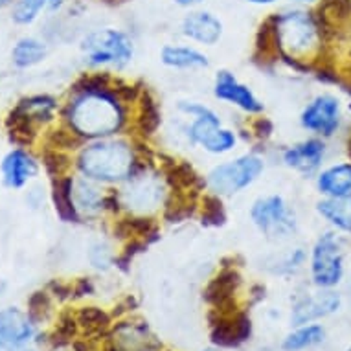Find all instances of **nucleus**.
I'll return each mask as SVG.
<instances>
[{"label": "nucleus", "instance_id": "nucleus-23", "mask_svg": "<svg viewBox=\"0 0 351 351\" xmlns=\"http://www.w3.org/2000/svg\"><path fill=\"white\" fill-rule=\"evenodd\" d=\"M153 340L147 335V329L133 326V324H121L114 331V351H151L149 344Z\"/></svg>", "mask_w": 351, "mask_h": 351}, {"label": "nucleus", "instance_id": "nucleus-18", "mask_svg": "<svg viewBox=\"0 0 351 351\" xmlns=\"http://www.w3.org/2000/svg\"><path fill=\"white\" fill-rule=\"evenodd\" d=\"M250 331H252L250 318L245 313H239L236 317L221 318L219 322L213 324L212 340L217 346L232 348L245 342L250 337Z\"/></svg>", "mask_w": 351, "mask_h": 351}, {"label": "nucleus", "instance_id": "nucleus-38", "mask_svg": "<svg viewBox=\"0 0 351 351\" xmlns=\"http://www.w3.org/2000/svg\"><path fill=\"white\" fill-rule=\"evenodd\" d=\"M350 155H351V142H350Z\"/></svg>", "mask_w": 351, "mask_h": 351}, {"label": "nucleus", "instance_id": "nucleus-8", "mask_svg": "<svg viewBox=\"0 0 351 351\" xmlns=\"http://www.w3.org/2000/svg\"><path fill=\"white\" fill-rule=\"evenodd\" d=\"M311 276L320 289H331L344 276V243L333 232H326L313 245Z\"/></svg>", "mask_w": 351, "mask_h": 351}, {"label": "nucleus", "instance_id": "nucleus-4", "mask_svg": "<svg viewBox=\"0 0 351 351\" xmlns=\"http://www.w3.org/2000/svg\"><path fill=\"white\" fill-rule=\"evenodd\" d=\"M179 109L191 118V123L188 125V138L193 144L201 145L202 149L212 155H225L236 149V133L223 127L219 116L210 107L197 101H180Z\"/></svg>", "mask_w": 351, "mask_h": 351}, {"label": "nucleus", "instance_id": "nucleus-14", "mask_svg": "<svg viewBox=\"0 0 351 351\" xmlns=\"http://www.w3.org/2000/svg\"><path fill=\"white\" fill-rule=\"evenodd\" d=\"M324 156H326V144L322 140L309 138L285 149L283 162L287 167L307 177L318 171V167L322 166Z\"/></svg>", "mask_w": 351, "mask_h": 351}, {"label": "nucleus", "instance_id": "nucleus-31", "mask_svg": "<svg viewBox=\"0 0 351 351\" xmlns=\"http://www.w3.org/2000/svg\"><path fill=\"white\" fill-rule=\"evenodd\" d=\"M90 261L96 269H107L112 261V252L110 248L105 245V243H98L94 245L93 250H90Z\"/></svg>", "mask_w": 351, "mask_h": 351}, {"label": "nucleus", "instance_id": "nucleus-17", "mask_svg": "<svg viewBox=\"0 0 351 351\" xmlns=\"http://www.w3.org/2000/svg\"><path fill=\"white\" fill-rule=\"evenodd\" d=\"M72 201L77 215H98L107 206L109 197L104 195V190H99L94 180L81 175L77 179H72Z\"/></svg>", "mask_w": 351, "mask_h": 351}, {"label": "nucleus", "instance_id": "nucleus-15", "mask_svg": "<svg viewBox=\"0 0 351 351\" xmlns=\"http://www.w3.org/2000/svg\"><path fill=\"white\" fill-rule=\"evenodd\" d=\"M34 328L17 309L0 313V350H19L32 339Z\"/></svg>", "mask_w": 351, "mask_h": 351}, {"label": "nucleus", "instance_id": "nucleus-16", "mask_svg": "<svg viewBox=\"0 0 351 351\" xmlns=\"http://www.w3.org/2000/svg\"><path fill=\"white\" fill-rule=\"evenodd\" d=\"M317 188L326 199H346L351 195V162H340L318 173Z\"/></svg>", "mask_w": 351, "mask_h": 351}, {"label": "nucleus", "instance_id": "nucleus-33", "mask_svg": "<svg viewBox=\"0 0 351 351\" xmlns=\"http://www.w3.org/2000/svg\"><path fill=\"white\" fill-rule=\"evenodd\" d=\"M53 351H83V348H81L80 344H75V346H72V344H61V346H58V348H56V350Z\"/></svg>", "mask_w": 351, "mask_h": 351}, {"label": "nucleus", "instance_id": "nucleus-5", "mask_svg": "<svg viewBox=\"0 0 351 351\" xmlns=\"http://www.w3.org/2000/svg\"><path fill=\"white\" fill-rule=\"evenodd\" d=\"M265 169V160L256 153H248L223 162L208 173L206 186L215 197H232L258 180Z\"/></svg>", "mask_w": 351, "mask_h": 351}, {"label": "nucleus", "instance_id": "nucleus-37", "mask_svg": "<svg viewBox=\"0 0 351 351\" xmlns=\"http://www.w3.org/2000/svg\"><path fill=\"white\" fill-rule=\"evenodd\" d=\"M293 2H305L307 4V2H317V0H293Z\"/></svg>", "mask_w": 351, "mask_h": 351}, {"label": "nucleus", "instance_id": "nucleus-6", "mask_svg": "<svg viewBox=\"0 0 351 351\" xmlns=\"http://www.w3.org/2000/svg\"><path fill=\"white\" fill-rule=\"evenodd\" d=\"M83 52L86 61L94 66H114L123 69L133 59V40L131 37L114 28L96 29L83 40Z\"/></svg>", "mask_w": 351, "mask_h": 351}, {"label": "nucleus", "instance_id": "nucleus-30", "mask_svg": "<svg viewBox=\"0 0 351 351\" xmlns=\"http://www.w3.org/2000/svg\"><path fill=\"white\" fill-rule=\"evenodd\" d=\"M305 261V252L302 248H294L285 256V258L278 263V272H294L298 271L300 267L304 265Z\"/></svg>", "mask_w": 351, "mask_h": 351}, {"label": "nucleus", "instance_id": "nucleus-24", "mask_svg": "<svg viewBox=\"0 0 351 351\" xmlns=\"http://www.w3.org/2000/svg\"><path fill=\"white\" fill-rule=\"evenodd\" d=\"M47 56V47L45 43H40L37 39H32V37H24L15 45L12 52L13 63L21 66V69H26V66H32V64H37L39 61H43Z\"/></svg>", "mask_w": 351, "mask_h": 351}, {"label": "nucleus", "instance_id": "nucleus-1", "mask_svg": "<svg viewBox=\"0 0 351 351\" xmlns=\"http://www.w3.org/2000/svg\"><path fill=\"white\" fill-rule=\"evenodd\" d=\"M70 125L75 134L86 138H107L121 129L125 121L123 107L105 86L85 88L70 104Z\"/></svg>", "mask_w": 351, "mask_h": 351}, {"label": "nucleus", "instance_id": "nucleus-35", "mask_svg": "<svg viewBox=\"0 0 351 351\" xmlns=\"http://www.w3.org/2000/svg\"><path fill=\"white\" fill-rule=\"evenodd\" d=\"M63 4V0H47V6L50 8V10H56V8H59Z\"/></svg>", "mask_w": 351, "mask_h": 351}, {"label": "nucleus", "instance_id": "nucleus-21", "mask_svg": "<svg viewBox=\"0 0 351 351\" xmlns=\"http://www.w3.org/2000/svg\"><path fill=\"white\" fill-rule=\"evenodd\" d=\"M241 278L236 271H223L219 276H215L206 287L204 298L210 305L223 309L226 304H230L232 296L239 287Z\"/></svg>", "mask_w": 351, "mask_h": 351}, {"label": "nucleus", "instance_id": "nucleus-36", "mask_svg": "<svg viewBox=\"0 0 351 351\" xmlns=\"http://www.w3.org/2000/svg\"><path fill=\"white\" fill-rule=\"evenodd\" d=\"M10 2H12V0H0V8L8 6V4H10Z\"/></svg>", "mask_w": 351, "mask_h": 351}, {"label": "nucleus", "instance_id": "nucleus-11", "mask_svg": "<svg viewBox=\"0 0 351 351\" xmlns=\"http://www.w3.org/2000/svg\"><path fill=\"white\" fill-rule=\"evenodd\" d=\"M213 94L221 101L236 105L237 109L245 110L248 114H258V112L263 110V104L259 101L258 96L247 85H243L236 75L226 72V70H221L215 75Z\"/></svg>", "mask_w": 351, "mask_h": 351}, {"label": "nucleus", "instance_id": "nucleus-39", "mask_svg": "<svg viewBox=\"0 0 351 351\" xmlns=\"http://www.w3.org/2000/svg\"><path fill=\"white\" fill-rule=\"evenodd\" d=\"M206 351H212V350H206Z\"/></svg>", "mask_w": 351, "mask_h": 351}, {"label": "nucleus", "instance_id": "nucleus-9", "mask_svg": "<svg viewBox=\"0 0 351 351\" xmlns=\"http://www.w3.org/2000/svg\"><path fill=\"white\" fill-rule=\"evenodd\" d=\"M118 202L125 206L129 212L149 215L156 212L164 202V184L160 177L155 173H142V175H131L125 180V188L120 191Z\"/></svg>", "mask_w": 351, "mask_h": 351}, {"label": "nucleus", "instance_id": "nucleus-22", "mask_svg": "<svg viewBox=\"0 0 351 351\" xmlns=\"http://www.w3.org/2000/svg\"><path fill=\"white\" fill-rule=\"evenodd\" d=\"M318 213L337 230L351 236V195L346 199H324L318 202Z\"/></svg>", "mask_w": 351, "mask_h": 351}, {"label": "nucleus", "instance_id": "nucleus-32", "mask_svg": "<svg viewBox=\"0 0 351 351\" xmlns=\"http://www.w3.org/2000/svg\"><path fill=\"white\" fill-rule=\"evenodd\" d=\"M175 2L182 8H197L201 6L204 0H175Z\"/></svg>", "mask_w": 351, "mask_h": 351}, {"label": "nucleus", "instance_id": "nucleus-7", "mask_svg": "<svg viewBox=\"0 0 351 351\" xmlns=\"http://www.w3.org/2000/svg\"><path fill=\"white\" fill-rule=\"evenodd\" d=\"M250 217L256 228L271 241L289 239L296 232V215L282 195L259 197L250 208Z\"/></svg>", "mask_w": 351, "mask_h": 351}, {"label": "nucleus", "instance_id": "nucleus-3", "mask_svg": "<svg viewBox=\"0 0 351 351\" xmlns=\"http://www.w3.org/2000/svg\"><path fill=\"white\" fill-rule=\"evenodd\" d=\"M276 47L287 59L313 61L322 48V34L315 19L305 12H289L276 19Z\"/></svg>", "mask_w": 351, "mask_h": 351}, {"label": "nucleus", "instance_id": "nucleus-20", "mask_svg": "<svg viewBox=\"0 0 351 351\" xmlns=\"http://www.w3.org/2000/svg\"><path fill=\"white\" fill-rule=\"evenodd\" d=\"M160 61L169 69L199 70L208 69V58L201 50L186 45H166L160 50Z\"/></svg>", "mask_w": 351, "mask_h": 351}, {"label": "nucleus", "instance_id": "nucleus-25", "mask_svg": "<svg viewBox=\"0 0 351 351\" xmlns=\"http://www.w3.org/2000/svg\"><path fill=\"white\" fill-rule=\"evenodd\" d=\"M326 337L322 326L318 324H305L302 328H298L294 333H291L283 342V350L285 351H300L305 348H311V346L320 344Z\"/></svg>", "mask_w": 351, "mask_h": 351}, {"label": "nucleus", "instance_id": "nucleus-40", "mask_svg": "<svg viewBox=\"0 0 351 351\" xmlns=\"http://www.w3.org/2000/svg\"><path fill=\"white\" fill-rule=\"evenodd\" d=\"M0 351H2V350H0Z\"/></svg>", "mask_w": 351, "mask_h": 351}, {"label": "nucleus", "instance_id": "nucleus-26", "mask_svg": "<svg viewBox=\"0 0 351 351\" xmlns=\"http://www.w3.org/2000/svg\"><path fill=\"white\" fill-rule=\"evenodd\" d=\"M53 201H56V210L64 221H75L80 217L77 212H75L74 201H72V179L59 180L56 184Z\"/></svg>", "mask_w": 351, "mask_h": 351}, {"label": "nucleus", "instance_id": "nucleus-34", "mask_svg": "<svg viewBox=\"0 0 351 351\" xmlns=\"http://www.w3.org/2000/svg\"><path fill=\"white\" fill-rule=\"evenodd\" d=\"M245 2H250V4H258V6H267V4H274L276 0H245Z\"/></svg>", "mask_w": 351, "mask_h": 351}, {"label": "nucleus", "instance_id": "nucleus-13", "mask_svg": "<svg viewBox=\"0 0 351 351\" xmlns=\"http://www.w3.org/2000/svg\"><path fill=\"white\" fill-rule=\"evenodd\" d=\"M182 35L190 40H195L204 47H213L217 45L223 37V23L221 19L215 17L212 12L206 10H195L190 12L182 19L180 24Z\"/></svg>", "mask_w": 351, "mask_h": 351}, {"label": "nucleus", "instance_id": "nucleus-19", "mask_svg": "<svg viewBox=\"0 0 351 351\" xmlns=\"http://www.w3.org/2000/svg\"><path fill=\"white\" fill-rule=\"evenodd\" d=\"M2 175L10 188H23L32 177L37 175V164L28 153L15 149L8 153L2 162Z\"/></svg>", "mask_w": 351, "mask_h": 351}, {"label": "nucleus", "instance_id": "nucleus-2", "mask_svg": "<svg viewBox=\"0 0 351 351\" xmlns=\"http://www.w3.org/2000/svg\"><path fill=\"white\" fill-rule=\"evenodd\" d=\"M136 155L125 140L99 138L80 153L77 167L83 177L94 182H125L134 173Z\"/></svg>", "mask_w": 351, "mask_h": 351}, {"label": "nucleus", "instance_id": "nucleus-27", "mask_svg": "<svg viewBox=\"0 0 351 351\" xmlns=\"http://www.w3.org/2000/svg\"><path fill=\"white\" fill-rule=\"evenodd\" d=\"M80 324L86 329V333L99 335L109 328V317L101 309L88 307L80 313Z\"/></svg>", "mask_w": 351, "mask_h": 351}, {"label": "nucleus", "instance_id": "nucleus-28", "mask_svg": "<svg viewBox=\"0 0 351 351\" xmlns=\"http://www.w3.org/2000/svg\"><path fill=\"white\" fill-rule=\"evenodd\" d=\"M140 112L144 118H140L138 123L142 127L144 134H153L156 131V127L160 123V114H158V109H156L155 101L151 99V96L147 93L142 94V101H140Z\"/></svg>", "mask_w": 351, "mask_h": 351}, {"label": "nucleus", "instance_id": "nucleus-12", "mask_svg": "<svg viewBox=\"0 0 351 351\" xmlns=\"http://www.w3.org/2000/svg\"><path fill=\"white\" fill-rule=\"evenodd\" d=\"M340 307L339 293H333L329 289H322L318 293L307 294L294 304L291 322L293 326H305L311 324L317 318H324L328 315H333Z\"/></svg>", "mask_w": 351, "mask_h": 351}, {"label": "nucleus", "instance_id": "nucleus-10", "mask_svg": "<svg viewBox=\"0 0 351 351\" xmlns=\"http://www.w3.org/2000/svg\"><path fill=\"white\" fill-rule=\"evenodd\" d=\"M342 121V107L340 101L331 94H320L305 105L300 123L304 129L320 136H333L339 131Z\"/></svg>", "mask_w": 351, "mask_h": 351}, {"label": "nucleus", "instance_id": "nucleus-29", "mask_svg": "<svg viewBox=\"0 0 351 351\" xmlns=\"http://www.w3.org/2000/svg\"><path fill=\"white\" fill-rule=\"evenodd\" d=\"M45 6H47V0H19L17 6L13 10V19L19 24L34 23Z\"/></svg>", "mask_w": 351, "mask_h": 351}]
</instances>
